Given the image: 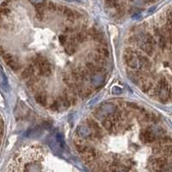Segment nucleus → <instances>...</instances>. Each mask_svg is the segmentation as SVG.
Segmentation results:
<instances>
[{
  "label": "nucleus",
  "mask_w": 172,
  "mask_h": 172,
  "mask_svg": "<svg viewBox=\"0 0 172 172\" xmlns=\"http://www.w3.org/2000/svg\"><path fill=\"white\" fill-rule=\"evenodd\" d=\"M47 152L40 145H29L20 149L13 157L7 172H43Z\"/></svg>",
  "instance_id": "3"
},
{
  "label": "nucleus",
  "mask_w": 172,
  "mask_h": 172,
  "mask_svg": "<svg viewBox=\"0 0 172 172\" xmlns=\"http://www.w3.org/2000/svg\"><path fill=\"white\" fill-rule=\"evenodd\" d=\"M46 3L33 21L2 14L1 53L35 103L60 112L97 93L108 78L110 52L103 33L82 13L64 6L57 23Z\"/></svg>",
  "instance_id": "1"
},
{
  "label": "nucleus",
  "mask_w": 172,
  "mask_h": 172,
  "mask_svg": "<svg viewBox=\"0 0 172 172\" xmlns=\"http://www.w3.org/2000/svg\"><path fill=\"white\" fill-rule=\"evenodd\" d=\"M72 143L93 172H172V137L163 119L134 102L101 103L77 126Z\"/></svg>",
  "instance_id": "2"
}]
</instances>
